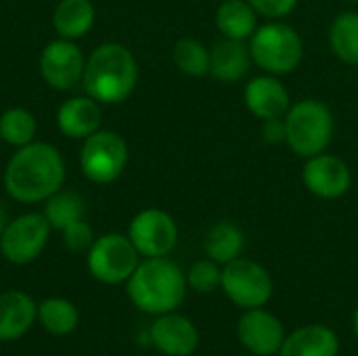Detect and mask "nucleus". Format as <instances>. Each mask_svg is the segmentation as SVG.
Listing matches in <instances>:
<instances>
[{"mask_svg":"<svg viewBox=\"0 0 358 356\" xmlns=\"http://www.w3.org/2000/svg\"><path fill=\"white\" fill-rule=\"evenodd\" d=\"M128 237L141 256L164 258L174 250L178 229L170 214L162 210H143L132 218Z\"/></svg>","mask_w":358,"mask_h":356,"instance_id":"10","label":"nucleus"},{"mask_svg":"<svg viewBox=\"0 0 358 356\" xmlns=\"http://www.w3.org/2000/svg\"><path fill=\"white\" fill-rule=\"evenodd\" d=\"M304 187L321 199H338L348 193L352 174L346 162L336 155L319 153L308 157L302 170Z\"/></svg>","mask_w":358,"mask_h":356,"instance_id":"13","label":"nucleus"},{"mask_svg":"<svg viewBox=\"0 0 358 356\" xmlns=\"http://www.w3.org/2000/svg\"><path fill=\"white\" fill-rule=\"evenodd\" d=\"M128 164L126 141L111 130H96L84 138L80 166L88 180L96 185H109L122 176Z\"/></svg>","mask_w":358,"mask_h":356,"instance_id":"6","label":"nucleus"},{"mask_svg":"<svg viewBox=\"0 0 358 356\" xmlns=\"http://www.w3.org/2000/svg\"><path fill=\"white\" fill-rule=\"evenodd\" d=\"M222 269L214 260H199L191 266L187 275V285L197 294H212L220 287Z\"/></svg>","mask_w":358,"mask_h":356,"instance_id":"28","label":"nucleus"},{"mask_svg":"<svg viewBox=\"0 0 358 356\" xmlns=\"http://www.w3.org/2000/svg\"><path fill=\"white\" fill-rule=\"evenodd\" d=\"M65 183V162L57 147L29 143L8 159L4 170L6 193L21 204L46 201Z\"/></svg>","mask_w":358,"mask_h":356,"instance_id":"1","label":"nucleus"},{"mask_svg":"<svg viewBox=\"0 0 358 356\" xmlns=\"http://www.w3.org/2000/svg\"><path fill=\"white\" fill-rule=\"evenodd\" d=\"M38 317L34 300L23 292H4L0 296V340L10 342L27 334Z\"/></svg>","mask_w":358,"mask_h":356,"instance_id":"17","label":"nucleus"},{"mask_svg":"<svg viewBox=\"0 0 358 356\" xmlns=\"http://www.w3.org/2000/svg\"><path fill=\"white\" fill-rule=\"evenodd\" d=\"M187 275L172 260L147 258L128 279L130 302L149 315L174 313L187 296Z\"/></svg>","mask_w":358,"mask_h":356,"instance_id":"2","label":"nucleus"},{"mask_svg":"<svg viewBox=\"0 0 358 356\" xmlns=\"http://www.w3.org/2000/svg\"><path fill=\"white\" fill-rule=\"evenodd\" d=\"M262 136L268 145H279L285 143L287 138V128H285V120L281 118H273V120H264L262 126Z\"/></svg>","mask_w":358,"mask_h":356,"instance_id":"31","label":"nucleus"},{"mask_svg":"<svg viewBox=\"0 0 358 356\" xmlns=\"http://www.w3.org/2000/svg\"><path fill=\"white\" fill-rule=\"evenodd\" d=\"M136 80L134 55L117 42H105L88 57L82 84L86 94L99 103H122L132 94Z\"/></svg>","mask_w":358,"mask_h":356,"instance_id":"3","label":"nucleus"},{"mask_svg":"<svg viewBox=\"0 0 358 356\" xmlns=\"http://www.w3.org/2000/svg\"><path fill=\"white\" fill-rule=\"evenodd\" d=\"M138 256L130 237L117 233L103 235L88 250V271L96 281L117 285L132 277L138 266Z\"/></svg>","mask_w":358,"mask_h":356,"instance_id":"8","label":"nucleus"},{"mask_svg":"<svg viewBox=\"0 0 358 356\" xmlns=\"http://www.w3.org/2000/svg\"><path fill=\"white\" fill-rule=\"evenodd\" d=\"M329 44L338 59L358 65V13H342L329 29Z\"/></svg>","mask_w":358,"mask_h":356,"instance_id":"24","label":"nucleus"},{"mask_svg":"<svg viewBox=\"0 0 358 356\" xmlns=\"http://www.w3.org/2000/svg\"><path fill=\"white\" fill-rule=\"evenodd\" d=\"M245 105L260 120L283 118L289 111V92L277 76H258L245 86Z\"/></svg>","mask_w":358,"mask_h":356,"instance_id":"15","label":"nucleus"},{"mask_svg":"<svg viewBox=\"0 0 358 356\" xmlns=\"http://www.w3.org/2000/svg\"><path fill=\"white\" fill-rule=\"evenodd\" d=\"M38 319L42 327L52 336H69L80 321L78 308L63 298H48L38 308Z\"/></svg>","mask_w":358,"mask_h":356,"instance_id":"25","label":"nucleus"},{"mask_svg":"<svg viewBox=\"0 0 358 356\" xmlns=\"http://www.w3.org/2000/svg\"><path fill=\"white\" fill-rule=\"evenodd\" d=\"M94 4L90 0H61L52 15L57 34L65 40H78L94 25Z\"/></svg>","mask_w":358,"mask_h":356,"instance_id":"20","label":"nucleus"},{"mask_svg":"<svg viewBox=\"0 0 358 356\" xmlns=\"http://www.w3.org/2000/svg\"><path fill=\"white\" fill-rule=\"evenodd\" d=\"M84 55L73 40H52L40 55V73L55 90H69L78 86L84 78Z\"/></svg>","mask_w":358,"mask_h":356,"instance_id":"11","label":"nucleus"},{"mask_svg":"<svg viewBox=\"0 0 358 356\" xmlns=\"http://www.w3.org/2000/svg\"><path fill=\"white\" fill-rule=\"evenodd\" d=\"M6 225H8V214H6V208L0 204V235H2V231L6 229Z\"/></svg>","mask_w":358,"mask_h":356,"instance_id":"32","label":"nucleus"},{"mask_svg":"<svg viewBox=\"0 0 358 356\" xmlns=\"http://www.w3.org/2000/svg\"><path fill=\"white\" fill-rule=\"evenodd\" d=\"M352 332H355V336H357L358 340V308L355 311V315H352Z\"/></svg>","mask_w":358,"mask_h":356,"instance_id":"33","label":"nucleus"},{"mask_svg":"<svg viewBox=\"0 0 358 356\" xmlns=\"http://www.w3.org/2000/svg\"><path fill=\"white\" fill-rule=\"evenodd\" d=\"M243 243H245L243 231L229 220L216 222L203 237V250L208 258L218 264H229L235 258H239Z\"/></svg>","mask_w":358,"mask_h":356,"instance_id":"22","label":"nucleus"},{"mask_svg":"<svg viewBox=\"0 0 358 356\" xmlns=\"http://www.w3.org/2000/svg\"><path fill=\"white\" fill-rule=\"evenodd\" d=\"M36 136V118L23 109V107H13L0 115V138L13 147H25L34 143Z\"/></svg>","mask_w":358,"mask_h":356,"instance_id":"26","label":"nucleus"},{"mask_svg":"<svg viewBox=\"0 0 358 356\" xmlns=\"http://www.w3.org/2000/svg\"><path fill=\"white\" fill-rule=\"evenodd\" d=\"M174 63L182 73L193 78H201L210 73V52L201 42L193 38H182L176 42Z\"/></svg>","mask_w":358,"mask_h":356,"instance_id":"27","label":"nucleus"},{"mask_svg":"<svg viewBox=\"0 0 358 356\" xmlns=\"http://www.w3.org/2000/svg\"><path fill=\"white\" fill-rule=\"evenodd\" d=\"M153 346L166 356H191L199 346L197 327L182 315L166 313L149 329Z\"/></svg>","mask_w":358,"mask_h":356,"instance_id":"14","label":"nucleus"},{"mask_svg":"<svg viewBox=\"0 0 358 356\" xmlns=\"http://www.w3.org/2000/svg\"><path fill=\"white\" fill-rule=\"evenodd\" d=\"M220 287L239 308H262L273 296V279L264 266L248 258H235L224 264Z\"/></svg>","mask_w":358,"mask_h":356,"instance_id":"7","label":"nucleus"},{"mask_svg":"<svg viewBox=\"0 0 358 356\" xmlns=\"http://www.w3.org/2000/svg\"><path fill=\"white\" fill-rule=\"evenodd\" d=\"M254 10L258 15H264V17H271V19H281L285 15H289L298 0H248Z\"/></svg>","mask_w":358,"mask_h":356,"instance_id":"30","label":"nucleus"},{"mask_svg":"<svg viewBox=\"0 0 358 356\" xmlns=\"http://www.w3.org/2000/svg\"><path fill=\"white\" fill-rule=\"evenodd\" d=\"M101 107L92 97H71L57 111V126L67 138H88L101 126Z\"/></svg>","mask_w":358,"mask_h":356,"instance_id":"16","label":"nucleus"},{"mask_svg":"<svg viewBox=\"0 0 358 356\" xmlns=\"http://www.w3.org/2000/svg\"><path fill=\"white\" fill-rule=\"evenodd\" d=\"M252 52L243 40L224 38L210 50V73L220 82H237L250 71Z\"/></svg>","mask_w":358,"mask_h":356,"instance_id":"19","label":"nucleus"},{"mask_svg":"<svg viewBox=\"0 0 358 356\" xmlns=\"http://www.w3.org/2000/svg\"><path fill=\"white\" fill-rule=\"evenodd\" d=\"M285 143L300 157L323 153L334 138V115L329 107L317 99H304L285 113Z\"/></svg>","mask_w":358,"mask_h":356,"instance_id":"4","label":"nucleus"},{"mask_svg":"<svg viewBox=\"0 0 358 356\" xmlns=\"http://www.w3.org/2000/svg\"><path fill=\"white\" fill-rule=\"evenodd\" d=\"M86 214V204L82 199V195H78L76 191H57L46 199L44 206V218L48 220L50 229H59L63 231L67 225L82 220Z\"/></svg>","mask_w":358,"mask_h":356,"instance_id":"23","label":"nucleus"},{"mask_svg":"<svg viewBox=\"0 0 358 356\" xmlns=\"http://www.w3.org/2000/svg\"><path fill=\"white\" fill-rule=\"evenodd\" d=\"M256 15L248 0H224L216 10V25L224 38L245 40L258 29Z\"/></svg>","mask_w":358,"mask_h":356,"instance_id":"21","label":"nucleus"},{"mask_svg":"<svg viewBox=\"0 0 358 356\" xmlns=\"http://www.w3.org/2000/svg\"><path fill=\"white\" fill-rule=\"evenodd\" d=\"M252 61L266 73L283 76L294 71L304 55L300 34L285 23H266L252 34L250 42Z\"/></svg>","mask_w":358,"mask_h":356,"instance_id":"5","label":"nucleus"},{"mask_svg":"<svg viewBox=\"0 0 358 356\" xmlns=\"http://www.w3.org/2000/svg\"><path fill=\"white\" fill-rule=\"evenodd\" d=\"M237 338L252 355L273 356L281 350L285 332L281 321L273 313L264 311L262 306V308H250L239 317Z\"/></svg>","mask_w":358,"mask_h":356,"instance_id":"12","label":"nucleus"},{"mask_svg":"<svg viewBox=\"0 0 358 356\" xmlns=\"http://www.w3.org/2000/svg\"><path fill=\"white\" fill-rule=\"evenodd\" d=\"M281 356H338L340 340L325 325H304L283 340Z\"/></svg>","mask_w":358,"mask_h":356,"instance_id":"18","label":"nucleus"},{"mask_svg":"<svg viewBox=\"0 0 358 356\" xmlns=\"http://www.w3.org/2000/svg\"><path fill=\"white\" fill-rule=\"evenodd\" d=\"M50 225L44 214H23L6 225L0 235V252L13 264L34 262L48 243Z\"/></svg>","mask_w":358,"mask_h":356,"instance_id":"9","label":"nucleus"},{"mask_svg":"<svg viewBox=\"0 0 358 356\" xmlns=\"http://www.w3.org/2000/svg\"><path fill=\"white\" fill-rule=\"evenodd\" d=\"M63 243H65V248L69 252L80 254V252H86V250L92 248L94 233H92L90 225L82 218V220H76V222H71V225H67L63 229Z\"/></svg>","mask_w":358,"mask_h":356,"instance_id":"29","label":"nucleus"},{"mask_svg":"<svg viewBox=\"0 0 358 356\" xmlns=\"http://www.w3.org/2000/svg\"><path fill=\"white\" fill-rule=\"evenodd\" d=\"M350 2H355V0H350Z\"/></svg>","mask_w":358,"mask_h":356,"instance_id":"34","label":"nucleus"}]
</instances>
